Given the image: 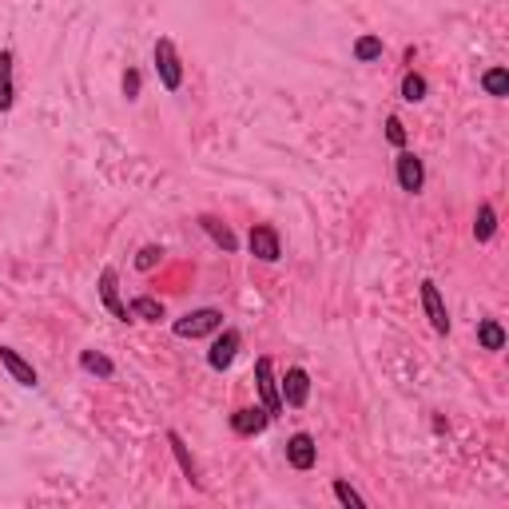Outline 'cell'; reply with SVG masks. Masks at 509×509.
Wrapping results in <instances>:
<instances>
[{
  "label": "cell",
  "instance_id": "cell-1",
  "mask_svg": "<svg viewBox=\"0 0 509 509\" xmlns=\"http://www.w3.org/2000/svg\"><path fill=\"white\" fill-rule=\"evenodd\" d=\"M151 56H156V76H159V84H164V92H180L183 88V61H180L175 40L159 36L156 48H151Z\"/></svg>",
  "mask_w": 509,
  "mask_h": 509
},
{
  "label": "cell",
  "instance_id": "cell-2",
  "mask_svg": "<svg viewBox=\"0 0 509 509\" xmlns=\"http://www.w3.org/2000/svg\"><path fill=\"white\" fill-rule=\"evenodd\" d=\"M254 386H259L263 410H267L271 418H279V414H283V394H279V375H275V359H271V354L254 359Z\"/></svg>",
  "mask_w": 509,
  "mask_h": 509
},
{
  "label": "cell",
  "instance_id": "cell-3",
  "mask_svg": "<svg viewBox=\"0 0 509 509\" xmlns=\"http://www.w3.org/2000/svg\"><path fill=\"white\" fill-rule=\"evenodd\" d=\"M219 327H223V311H219V307L188 311L183 319H175V322H172L175 338H207V335H215Z\"/></svg>",
  "mask_w": 509,
  "mask_h": 509
},
{
  "label": "cell",
  "instance_id": "cell-4",
  "mask_svg": "<svg viewBox=\"0 0 509 509\" xmlns=\"http://www.w3.org/2000/svg\"><path fill=\"white\" fill-rule=\"evenodd\" d=\"M239 346H243L239 330H235V327H219L215 343H211V351H207V367L211 370H227L235 362V354H239Z\"/></svg>",
  "mask_w": 509,
  "mask_h": 509
},
{
  "label": "cell",
  "instance_id": "cell-5",
  "mask_svg": "<svg viewBox=\"0 0 509 509\" xmlns=\"http://www.w3.org/2000/svg\"><path fill=\"white\" fill-rule=\"evenodd\" d=\"M394 175H398V188H402L406 195H418L422 188H426V164L406 148L398 151V159H394Z\"/></svg>",
  "mask_w": 509,
  "mask_h": 509
},
{
  "label": "cell",
  "instance_id": "cell-6",
  "mask_svg": "<svg viewBox=\"0 0 509 509\" xmlns=\"http://www.w3.org/2000/svg\"><path fill=\"white\" fill-rule=\"evenodd\" d=\"M247 247L259 263H279L283 259V239H279V231L271 223H254L251 235H247Z\"/></svg>",
  "mask_w": 509,
  "mask_h": 509
},
{
  "label": "cell",
  "instance_id": "cell-7",
  "mask_svg": "<svg viewBox=\"0 0 509 509\" xmlns=\"http://www.w3.org/2000/svg\"><path fill=\"white\" fill-rule=\"evenodd\" d=\"M422 311H426L430 327H434V335H449V311H446V299L442 291H438L434 279H422Z\"/></svg>",
  "mask_w": 509,
  "mask_h": 509
},
{
  "label": "cell",
  "instance_id": "cell-8",
  "mask_svg": "<svg viewBox=\"0 0 509 509\" xmlns=\"http://www.w3.org/2000/svg\"><path fill=\"white\" fill-rule=\"evenodd\" d=\"M100 303L108 307V315H112V319L132 322V311H127V303L120 299V271H116V267L100 271Z\"/></svg>",
  "mask_w": 509,
  "mask_h": 509
},
{
  "label": "cell",
  "instance_id": "cell-9",
  "mask_svg": "<svg viewBox=\"0 0 509 509\" xmlns=\"http://www.w3.org/2000/svg\"><path fill=\"white\" fill-rule=\"evenodd\" d=\"M279 394H283V406H291V410L307 406V398H311V375L303 367H291L283 378H279Z\"/></svg>",
  "mask_w": 509,
  "mask_h": 509
},
{
  "label": "cell",
  "instance_id": "cell-10",
  "mask_svg": "<svg viewBox=\"0 0 509 509\" xmlns=\"http://www.w3.org/2000/svg\"><path fill=\"white\" fill-rule=\"evenodd\" d=\"M287 462L295 465V470H315V462H319V446H315V438L307 434V430H299V434L287 442Z\"/></svg>",
  "mask_w": 509,
  "mask_h": 509
},
{
  "label": "cell",
  "instance_id": "cell-11",
  "mask_svg": "<svg viewBox=\"0 0 509 509\" xmlns=\"http://www.w3.org/2000/svg\"><path fill=\"white\" fill-rule=\"evenodd\" d=\"M267 426H271V414L263 410V406H243V410L231 414V430L239 438H254V434H263Z\"/></svg>",
  "mask_w": 509,
  "mask_h": 509
},
{
  "label": "cell",
  "instance_id": "cell-12",
  "mask_svg": "<svg viewBox=\"0 0 509 509\" xmlns=\"http://www.w3.org/2000/svg\"><path fill=\"white\" fill-rule=\"evenodd\" d=\"M0 367L12 375V382H20V386H36L40 375H36V367H32L28 359H20V354L12 351V346H0Z\"/></svg>",
  "mask_w": 509,
  "mask_h": 509
},
{
  "label": "cell",
  "instance_id": "cell-13",
  "mask_svg": "<svg viewBox=\"0 0 509 509\" xmlns=\"http://www.w3.org/2000/svg\"><path fill=\"white\" fill-rule=\"evenodd\" d=\"M167 446H172L175 462H180V470H183V478H188L195 489H203L199 465H195V457H191V449H188V442H183V434H180V430H167Z\"/></svg>",
  "mask_w": 509,
  "mask_h": 509
},
{
  "label": "cell",
  "instance_id": "cell-14",
  "mask_svg": "<svg viewBox=\"0 0 509 509\" xmlns=\"http://www.w3.org/2000/svg\"><path fill=\"white\" fill-rule=\"evenodd\" d=\"M199 227L207 231V239L215 243L219 251H227V254L239 251V239H235V231L223 223V219H215V215H199Z\"/></svg>",
  "mask_w": 509,
  "mask_h": 509
},
{
  "label": "cell",
  "instance_id": "cell-15",
  "mask_svg": "<svg viewBox=\"0 0 509 509\" xmlns=\"http://www.w3.org/2000/svg\"><path fill=\"white\" fill-rule=\"evenodd\" d=\"M12 64H16L12 48H4V53H0V112H8V108L16 104V76H12Z\"/></svg>",
  "mask_w": 509,
  "mask_h": 509
},
{
  "label": "cell",
  "instance_id": "cell-16",
  "mask_svg": "<svg viewBox=\"0 0 509 509\" xmlns=\"http://www.w3.org/2000/svg\"><path fill=\"white\" fill-rule=\"evenodd\" d=\"M497 235V211L494 203H478V215H473V239L489 243Z\"/></svg>",
  "mask_w": 509,
  "mask_h": 509
},
{
  "label": "cell",
  "instance_id": "cell-17",
  "mask_svg": "<svg viewBox=\"0 0 509 509\" xmlns=\"http://www.w3.org/2000/svg\"><path fill=\"white\" fill-rule=\"evenodd\" d=\"M80 370L84 375H96V378H116V362L100 351H80Z\"/></svg>",
  "mask_w": 509,
  "mask_h": 509
},
{
  "label": "cell",
  "instance_id": "cell-18",
  "mask_svg": "<svg viewBox=\"0 0 509 509\" xmlns=\"http://www.w3.org/2000/svg\"><path fill=\"white\" fill-rule=\"evenodd\" d=\"M478 346L481 351H505V330L497 319H481L478 322Z\"/></svg>",
  "mask_w": 509,
  "mask_h": 509
},
{
  "label": "cell",
  "instance_id": "cell-19",
  "mask_svg": "<svg viewBox=\"0 0 509 509\" xmlns=\"http://www.w3.org/2000/svg\"><path fill=\"white\" fill-rule=\"evenodd\" d=\"M127 311H132V319H140V322H159V319L167 315L164 303L151 299V295H140V299H132V303H127Z\"/></svg>",
  "mask_w": 509,
  "mask_h": 509
},
{
  "label": "cell",
  "instance_id": "cell-20",
  "mask_svg": "<svg viewBox=\"0 0 509 509\" xmlns=\"http://www.w3.org/2000/svg\"><path fill=\"white\" fill-rule=\"evenodd\" d=\"M481 92L494 96V100H505L509 96V72L505 68H486V72H481Z\"/></svg>",
  "mask_w": 509,
  "mask_h": 509
},
{
  "label": "cell",
  "instance_id": "cell-21",
  "mask_svg": "<svg viewBox=\"0 0 509 509\" xmlns=\"http://www.w3.org/2000/svg\"><path fill=\"white\" fill-rule=\"evenodd\" d=\"M402 100L406 104H422V100H426V92H430V84H426V76H418V72H406L402 76Z\"/></svg>",
  "mask_w": 509,
  "mask_h": 509
},
{
  "label": "cell",
  "instance_id": "cell-22",
  "mask_svg": "<svg viewBox=\"0 0 509 509\" xmlns=\"http://www.w3.org/2000/svg\"><path fill=\"white\" fill-rule=\"evenodd\" d=\"M382 56V40L378 36H359L354 40V61L359 64H375Z\"/></svg>",
  "mask_w": 509,
  "mask_h": 509
},
{
  "label": "cell",
  "instance_id": "cell-23",
  "mask_svg": "<svg viewBox=\"0 0 509 509\" xmlns=\"http://www.w3.org/2000/svg\"><path fill=\"white\" fill-rule=\"evenodd\" d=\"M335 497H338V502H343L346 509H367V497H362L346 478H335Z\"/></svg>",
  "mask_w": 509,
  "mask_h": 509
},
{
  "label": "cell",
  "instance_id": "cell-24",
  "mask_svg": "<svg viewBox=\"0 0 509 509\" xmlns=\"http://www.w3.org/2000/svg\"><path fill=\"white\" fill-rule=\"evenodd\" d=\"M159 263H164V247H156V243H148V247H140V254H135V271H156Z\"/></svg>",
  "mask_w": 509,
  "mask_h": 509
},
{
  "label": "cell",
  "instance_id": "cell-25",
  "mask_svg": "<svg viewBox=\"0 0 509 509\" xmlns=\"http://www.w3.org/2000/svg\"><path fill=\"white\" fill-rule=\"evenodd\" d=\"M386 140L394 143V148H406V127H402L398 116H390V120H386Z\"/></svg>",
  "mask_w": 509,
  "mask_h": 509
},
{
  "label": "cell",
  "instance_id": "cell-26",
  "mask_svg": "<svg viewBox=\"0 0 509 509\" xmlns=\"http://www.w3.org/2000/svg\"><path fill=\"white\" fill-rule=\"evenodd\" d=\"M124 96L140 100V72H135V68H127V72H124Z\"/></svg>",
  "mask_w": 509,
  "mask_h": 509
}]
</instances>
